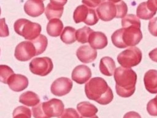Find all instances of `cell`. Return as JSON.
<instances>
[{
	"instance_id": "1",
	"label": "cell",
	"mask_w": 157,
	"mask_h": 118,
	"mask_svg": "<svg viewBox=\"0 0 157 118\" xmlns=\"http://www.w3.org/2000/svg\"><path fill=\"white\" fill-rule=\"evenodd\" d=\"M85 92L88 99L100 104H107L113 98L112 89L107 82L101 77L91 78L85 85Z\"/></svg>"
},
{
	"instance_id": "2",
	"label": "cell",
	"mask_w": 157,
	"mask_h": 118,
	"mask_svg": "<svg viewBox=\"0 0 157 118\" xmlns=\"http://www.w3.org/2000/svg\"><path fill=\"white\" fill-rule=\"evenodd\" d=\"M113 77L116 82L115 89L118 95L128 98L133 95L137 79L134 71L131 68L120 66L115 69Z\"/></svg>"
},
{
	"instance_id": "3",
	"label": "cell",
	"mask_w": 157,
	"mask_h": 118,
	"mask_svg": "<svg viewBox=\"0 0 157 118\" xmlns=\"http://www.w3.org/2000/svg\"><path fill=\"white\" fill-rule=\"evenodd\" d=\"M140 25H131L116 30L111 36L113 44L120 49L134 47L142 39Z\"/></svg>"
},
{
	"instance_id": "4",
	"label": "cell",
	"mask_w": 157,
	"mask_h": 118,
	"mask_svg": "<svg viewBox=\"0 0 157 118\" xmlns=\"http://www.w3.org/2000/svg\"><path fill=\"white\" fill-rule=\"evenodd\" d=\"M64 105L61 100L52 98L34 106L32 108V113L34 118L59 117L64 111Z\"/></svg>"
},
{
	"instance_id": "5",
	"label": "cell",
	"mask_w": 157,
	"mask_h": 118,
	"mask_svg": "<svg viewBox=\"0 0 157 118\" xmlns=\"http://www.w3.org/2000/svg\"><path fill=\"white\" fill-rule=\"evenodd\" d=\"M15 33L26 40H33L40 35L42 28L37 23L32 22L26 18H20L13 25Z\"/></svg>"
},
{
	"instance_id": "6",
	"label": "cell",
	"mask_w": 157,
	"mask_h": 118,
	"mask_svg": "<svg viewBox=\"0 0 157 118\" xmlns=\"http://www.w3.org/2000/svg\"><path fill=\"white\" fill-rule=\"evenodd\" d=\"M142 58V53L137 47H131L120 52L117 56L118 63L123 68H131L139 65Z\"/></svg>"
},
{
	"instance_id": "7",
	"label": "cell",
	"mask_w": 157,
	"mask_h": 118,
	"mask_svg": "<svg viewBox=\"0 0 157 118\" xmlns=\"http://www.w3.org/2000/svg\"><path fill=\"white\" fill-rule=\"evenodd\" d=\"M73 18L76 23L84 22L86 25L93 26L99 20L96 11L92 8H88L85 5L78 6L74 10Z\"/></svg>"
},
{
	"instance_id": "8",
	"label": "cell",
	"mask_w": 157,
	"mask_h": 118,
	"mask_svg": "<svg viewBox=\"0 0 157 118\" xmlns=\"http://www.w3.org/2000/svg\"><path fill=\"white\" fill-rule=\"evenodd\" d=\"M29 68L33 74L45 76L52 71L53 65L52 60L49 57H37L31 61Z\"/></svg>"
},
{
	"instance_id": "9",
	"label": "cell",
	"mask_w": 157,
	"mask_h": 118,
	"mask_svg": "<svg viewBox=\"0 0 157 118\" xmlns=\"http://www.w3.org/2000/svg\"><path fill=\"white\" fill-rule=\"evenodd\" d=\"M36 55V50L33 42L25 41L19 43L15 47L14 56L19 61H26Z\"/></svg>"
},
{
	"instance_id": "10",
	"label": "cell",
	"mask_w": 157,
	"mask_h": 118,
	"mask_svg": "<svg viewBox=\"0 0 157 118\" xmlns=\"http://www.w3.org/2000/svg\"><path fill=\"white\" fill-rule=\"evenodd\" d=\"M73 86L72 81L65 77H61L55 80L51 85L52 93L57 96H62L69 93Z\"/></svg>"
},
{
	"instance_id": "11",
	"label": "cell",
	"mask_w": 157,
	"mask_h": 118,
	"mask_svg": "<svg viewBox=\"0 0 157 118\" xmlns=\"http://www.w3.org/2000/svg\"><path fill=\"white\" fill-rule=\"evenodd\" d=\"M96 12L98 17L102 21H110L116 18V4L110 1H104L97 7Z\"/></svg>"
},
{
	"instance_id": "12",
	"label": "cell",
	"mask_w": 157,
	"mask_h": 118,
	"mask_svg": "<svg viewBox=\"0 0 157 118\" xmlns=\"http://www.w3.org/2000/svg\"><path fill=\"white\" fill-rule=\"evenodd\" d=\"M91 71L90 68L85 65H80L77 66L72 71V79L78 84L86 83L91 77Z\"/></svg>"
},
{
	"instance_id": "13",
	"label": "cell",
	"mask_w": 157,
	"mask_h": 118,
	"mask_svg": "<svg viewBox=\"0 0 157 118\" xmlns=\"http://www.w3.org/2000/svg\"><path fill=\"white\" fill-rule=\"evenodd\" d=\"M24 10L29 16L33 17H39L44 10V4L42 0H27L24 4Z\"/></svg>"
},
{
	"instance_id": "14",
	"label": "cell",
	"mask_w": 157,
	"mask_h": 118,
	"mask_svg": "<svg viewBox=\"0 0 157 118\" xmlns=\"http://www.w3.org/2000/svg\"><path fill=\"white\" fill-rule=\"evenodd\" d=\"M76 56L78 59L83 63H91L97 57V51L90 45H84L78 47L76 51Z\"/></svg>"
},
{
	"instance_id": "15",
	"label": "cell",
	"mask_w": 157,
	"mask_h": 118,
	"mask_svg": "<svg viewBox=\"0 0 157 118\" xmlns=\"http://www.w3.org/2000/svg\"><path fill=\"white\" fill-rule=\"evenodd\" d=\"M7 84L12 90L19 92L28 87V79L24 75L13 74L9 77Z\"/></svg>"
},
{
	"instance_id": "16",
	"label": "cell",
	"mask_w": 157,
	"mask_h": 118,
	"mask_svg": "<svg viewBox=\"0 0 157 118\" xmlns=\"http://www.w3.org/2000/svg\"><path fill=\"white\" fill-rule=\"evenodd\" d=\"M88 42L94 49H102L108 44L107 37L101 31H93L89 37Z\"/></svg>"
},
{
	"instance_id": "17",
	"label": "cell",
	"mask_w": 157,
	"mask_h": 118,
	"mask_svg": "<svg viewBox=\"0 0 157 118\" xmlns=\"http://www.w3.org/2000/svg\"><path fill=\"white\" fill-rule=\"evenodd\" d=\"M144 82L146 90L150 93H157V70L147 71L144 77Z\"/></svg>"
},
{
	"instance_id": "18",
	"label": "cell",
	"mask_w": 157,
	"mask_h": 118,
	"mask_svg": "<svg viewBox=\"0 0 157 118\" xmlns=\"http://www.w3.org/2000/svg\"><path fill=\"white\" fill-rule=\"evenodd\" d=\"M115 69V63L111 57H104L101 59L99 70L102 74L107 76H111L114 74Z\"/></svg>"
},
{
	"instance_id": "19",
	"label": "cell",
	"mask_w": 157,
	"mask_h": 118,
	"mask_svg": "<svg viewBox=\"0 0 157 118\" xmlns=\"http://www.w3.org/2000/svg\"><path fill=\"white\" fill-rule=\"evenodd\" d=\"M78 112L83 117H92L98 112V108L88 101H82L77 105Z\"/></svg>"
},
{
	"instance_id": "20",
	"label": "cell",
	"mask_w": 157,
	"mask_h": 118,
	"mask_svg": "<svg viewBox=\"0 0 157 118\" xmlns=\"http://www.w3.org/2000/svg\"><path fill=\"white\" fill-rule=\"evenodd\" d=\"M63 29V23L58 18H54L49 20L47 25V34L52 37H57L61 35Z\"/></svg>"
},
{
	"instance_id": "21",
	"label": "cell",
	"mask_w": 157,
	"mask_h": 118,
	"mask_svg": "<svg viewBox=\"0 0 157 118\" xmlns=\"http://www.w3.org/2000/svg\"><path fill=\"white\" fill-rule=\"evenodd\" d=\"M19 101L27 106H34L39 103L40 98L36 93L27 91L20 95Z\"/></svg>"
},
{
	"instance_id": "22",
	"label": "cell",
	"mask_w": 157,
	"mask_h": 118,
	"mask_svg": "<svg viewBox=\"0 0 157 118\" xmlns=\"http://www.w3.org/2000/svg\"><path fill=\"white\" fill-rule=\"evenodd\" d=\"M156 12L153 11L148 6L147 2H141L137 7L136 15L142 20H150L156 14Z\"/></svg>"
},
{
	"instance_id": "23",
	"label": "cell",
	"mask_w": 157,
	"mask_h": 118,
	"mask_svg": "<svg viewBox=\"0 0 157 118\" xmlns=\"http://www.w3.org/2000/svg\"><path fill=\"white\" fill-rule=\"evenodd\" d=\"M64 7L58 6L52 3H48L45 9V14L49 20L54 18H59L62 16Z\"/></svg>"
},
{
	"instance_id": "24",
	"label": "cell",
	"mask_w": 157,
	"mask_h": 118,
	"mask_svg": "<svg viewBox=\"0 0 157 118\" xmlns=\"http://www.w3.org/2000/svg\"><path fill=\"white\" fill-rule=\"evenodd\" d=\"M76 30L71 26H66L60 35L61 40L66 44H71L76 41Z\"/></svg>"
},
{
	"instance_id": "25",
	"label": "cell",
	"mask_w": 157,
	"mask_h": 118,
	"mask_svg": "<svg viewBox=\"0 0 157 118\" xmlns=\"http://www.w3.org/2000/svg\"><path fill=\"white\" fill-rule=\"evenodd\" d=\"M34 44L36 50V55H39L42 53L47 49L48 44V40L45 36L40 34L36 39L31 41Z\"/></svg>"
},
{
	"instance_id": "26",
	"label": "cell",
	"mask_w": 157,
	"mask_h": 118,
	"mask_svg": "<svg viewBox=\"0 0 157 118\" xmlns=\"http://www.w3.org/2000/svg\"><path fill=\"white\" fill-rule=\"evenodd\" d=\"M94 31L88 26H84L82 28H79L76 31L75 38L76 40L82 44H85L88 42L90 35Z\"/></svg>"
},
{
	"instance_id": "27",
	"label": "cell",
	"mask_w": 157,
	"mask_h": 118,
	"mask_svg": "<svg viewBox=\"0 0 157 118\" xmlns=\"http://www.w3.org/2000/svg\"><path fill=\"white\" fill-rule=\"evenodd\" d=\"M31 111L29 108L20 106L16 108L13 112V118H31Z\"/></svg>"
},
{
	"instance_id": "28",
	"label": "cell",
	"mask_w": 157,
	"mask_h": 118,
	"mask_svg": "<svg viewBox=\"0 0 157 118\" xmlns=\"http://www.w3.org/2000/svg\"><path fill=\"white\" fill-rule=\"evenodd\" d=\"M13 74V71L10 67L6 65H0V82L7 84L9 77Z\"/></svg>"
},
{
	"instance_id": "29",
	"label": "cell",
	"mask_w": 157,
	"mask_h": 118,
	"mask_svg": "<svg viewBox=\"0 0 157 118\" xmlns=\"http://www.w3.org/2000/svg\"><path fill=\"white\" fill-rule=\"evenodd\" d=\"M117 7V15L116 18H123L126 15L128 12V6L123 1H121L118 3H116Z\"/></svg>"
},
{
	"instance_id": "30",
	"label": "cell",
	"mask_w": 157,
	"mask_h": 118,
	"mask_svg": "<svg viewBox=\"0 0 157 118\" xmlns=\"http://www.w3.org/2000/svg\"><path fill=\"white\" fill-rule=\"evenodd\" d=\"M148 113L153 116H157V95L150 100L147 105Z\"/></svg>"
},
{
	"instance_id": "31",
	"label": "cell",
	"mask_w": 157,
	"mask_h": 118,
	"mask_svg": "<svg viewBox=\"0 0 157 118\" xmlns=\"http://www.w3.org/2000/svg\"><path fill=\"white\" fill-rule=\"evenodd\" d=\"M58 118H80L78 114L74 108H66Z\"/></svg>"
},
{
	"instance_id": "32",
	"label": "cell",
	"mask_w": 157,
	"mask_h": 118,
	"mask_svg": "<svg viewBox=\"0 0 157 118\" xmlns=\"http://www.w3.org/2000/svg\"><path fill=\"white\" fill-rule=\"evenodd\" d=\"M9 35V31L6 23L5 18L0 19V37H7Z\"/></svg>"
},
{
	"instance_id": "33",
	"label": "cell",
	"mask_w": 157,
	"mask_h": 118,
	"mask_svg": "<svg viewBox=\"0 0 157 118\" xmlns=\"http://www.w3.org/2000/svg\"><path fill=\"white\" fill-rule=\"evenodd\" d=\"M148 28L151 34L154 36H157V17L153 18L150 20Z\"/></svg>"
},
{
	"instance_id": "34",
	"label": "cell",
	"mask_w": 157,
	"mask_h": 118,
	"mask_svg": "<svg viewBox=\"0 0 157 118\" xmlns=\"http://www.w3.org/2000/svg\"><path fill=\"white\" fill-rule=\"evenodd\" d=\"M105 0H82V2L85 6L91 7L94 8L98 7L101 4L104 2Z\"/></svg>"
},
{
	"instance_id": "35",
	"label": "cell",
	"mask_w": 157,
	"mask_h": 118,
	"mask_svg": "<svg viewBox=\"0 0 157 118\" xmlns=\"http://www.w3.org/2000/svg\"><path fill=\"white\" fill-rule=\"evenodd\" d=\"M123 118H141V116L137 112L129 111L124 115Z\"/></svg>"
},
{
	"instance_id": "36",
	"label": "cell",
	"mask_w": 157,
	"mask_h": 118,
	"mask_svg": "<svg viewBox=\"0 0 157 118\" xmlns=\"http://www.w3.org/2000/svg\"><path fill=\"white\" fill-rule=\"evenodd\" d=\"M147 4L151 10L157 11V0H148Z\"/></svg>"
},
{
	"instance_id": "37",
	"label": "cell",
	"mask_w": 157,
	"mask_h": 118,
	"mask_svg": "<svg viewBox=\"0 0 157 118\" xmlns=\"http://www.w3.org/2000/svg\"><path fill=\"white\" fill-rule=\"evenodd\" d=\"M148 56L152 61L157 62V48L151 50L148 53Z\"/></svg>"
},
{
	"instance_id": "38",
	"label": "cell",
	"mask_w": 157,
	"mask_h": 118,
	"mask_svg": "<svg viewBox=\"0 0 157 118\" xmlns=\"http://www.w3.org/2000/svg\"><path fill=\"white\" fill-rule=\"evenodd\" d=\"M50 3L53 4L63 7L66 4L67 0H50Z\"/></svg>"
},
{
	"instance_id": "39",
	"label": "cell",
	"mask_w": 157,
	"mask_h": 118,
	"mask_svg": "<svg viewBox=\"0 0 157 118\" xmlns=\"http://www.w3.org/2000/svg\"><path fill=\"white\" fill-rule=\"evenodd\" d=\"M80 118H99V117L96 115H94V116H93L92 117H83V116H81Z\"/></svg>"
},
{
	"instance_id": "40",
	"label": "cell",
	"mask_w": 157,
	"mask_h": 118,
	"mask_svg": "<svg viewBox=\"0 0 157 118\" xmlns=\"http://www.w3.org/2000/svg\"><path fill=\"white\" fill-rule=\"evenodd\" d=\"M107 1H110V2H112L114 3V4H116V3H118L120 1H121V0H107Z\"/></svg>"
},
{
	"instance_id": "41",
	"label": "cell",
	"mask_w": 157,
	"mask_h": 118,
	"mask_svg": "<svg viewBox=\"0 0 157 118\" xmlns=\"http://www.w3.org/2000/svg\"><path fill=\"white\" fill-rule=\"evenodd\" d=\"M1 7H0V16H1Z\"/></svg>"
},
{
	"instance_id": "42",
	"label": "cell",
	"mask_w": 157,
	"mask_h": 118,
	"mask_svg": "<svg viewBox=\"0 0 157 118\" xmlns=\"http://www.w3.org/2000/svg\"><path fill=\"white\" fill-rule=\"evenodd\" d=\"M42 1H44V0H42Z\"/></svg>"
},
{
	"instance_id": "43",
	"label": "cell",
	"mask_w": 157,
	"mask_h": 118,
	"mask_svg": "<svg viewBox=\"0 0 157 118\" xmlns=\"http://www.w3.org/2000/svg\"><path fill=\"white\" fill-rule=\"evenodd\" d=\"M0 52H1V50H0Z\"/></svg>"
}]
</instances>
